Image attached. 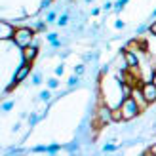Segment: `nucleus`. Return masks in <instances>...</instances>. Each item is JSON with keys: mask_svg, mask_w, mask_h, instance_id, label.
<instances>
[{"mask_svg": "<svg viewBox=\"0 0 156 156\" xmlns=\"http://www.w3.org/2000/svg\"><path fill=\"white\" fill-rule=\"evenodd\" d=\"M122 53H124V59H126V63H128V69H129V67H139V57H137L135 51L124 50Z\"/></svg>", "mask_w": 156, "mask_h": 156, "instance_id": "obj_9", "label": "nucleus"}, {"mask_svg": "<svg viewBox=\"0 0 156 156\" xmlns=\"http://www.w3.org/2000/svg\"><path fill=\"white\" fill-rule=\"evenodd\" d=\"M152 15H156V10H154V13H152Z\"/></svg>", "mask_w": 156, "mask_h": 156, "instance_id": "obj_26", "label": "nucleus"}, {"mask_svg": "<svg viewBox=\"0 0 156 156\" xmlns=\"http://www.w3.org/2000/svg\"><path fill=\"white\" fill-rule=\"evenodd\" d=\"M53 19H55V13H53V12H51V13L48 15V21H53Z\"/></svg>", "mask_w": 156, "mask_h": 156, "instance_id": "obj_23", "label": "nucleus"}, {"mask_svg": "<svg viewBox=\"0 0 156 156\" xmlns=\"http://www.w3.org/2000/svg\"><path fill=\"white\" fill-rule=\"evenodd\" d=\"M12 107H13V103H12V101H8V103H4V105H2V108H4V111H10Z\"/></svg>", "mask_w": 156, "mask_h": 156, "instance_id": "obj_13", "label": "nucleus"}, {"mask_svg": "<svg viewBox=\"0 0 156 156\" xmlns=\"http://www.w3.org/2000/svg\"><path fill=\"white\" fill-rule=\"evenodd\" d=\"M34 42V29L30 27H17L15 29V34H13V44L17 48H27Z\"/></svg>", "mask_w": 156, "mask_h": 156, "instance_id": "obj_1", "label": "nucleus"}, {"mask_svg": "<svg viewBox=\"0 0 156 156\" xmlns=\"http://www.w3.org/2000/svg\"><path fill=\"white\" fill-rule=\"evenodd\" d=\"M21 53H23V61H29V63H33V61L36 59V55H38V46L33 42L30 46L23 48V50H21Z\"/></svg>", "mask_w": 156, "mask_h": 156, "instance_id": "obj_8", "label": "nucleus"}, {"mask_svg": "<svg viewBox=\"0 0 156 156\" xmlns=\"http://www.w3.org/2000/svg\"><path fill=\"white\" fill-rule=\"evenodd\" d=\"M55 74H63V67H57L55 69Z\"/></svg>", "mask_w": 156, "mask_h": 156, "instance_id": "obj_21", "label": "nucleus"}, {"mask_svg": "<svg viewBox=\"0 0 156 156\" xmlns=\"http://www.w3.org/2000/svg\"><path fill=\"white\" fill-rule=\"evenodd\" d=\"M33 84H40V76H38V74L34 76V80H33Z\"/></svg>", "mask_w": 156, "mask_h": 156, "instance_id": "obj_24", "label": "nucleus"}, {"mask_svg": "<svg viewBox=\"0 0 156 156\" xmlns=\"http://www.w3.org/2000/svg\"><path fill=\"white\" fill-rule=\"evenodd\" d=\"M131 97H133V99L137 101V105H139V108H141V112H143L145 108L151 105L149 101L145 99V93H143V90H141V84H139V86H135V88L131 90Z\"/></svg>", "mask_w": 156, "mask_h": 156, "instance_id": "obj_6", "label": "nucleus"}, {"mask_svg": "<svg viewBox=\"0 0 156 156\" xmlns=\"http://www.w3.org/2000/svg\"><path fill=\"white\" fill-rule=\"evenodd\" d=\"M30 69H33V63H29V61H23V63L19 65V69L15 71V74H13V82L8 86V90H6V91H12V90H13V86H17L19 82L25 80V78L30 74Z\"/></svg>", "mask_w": 156, "mask_h": 156, "instance_id": "obj_3", "label": "nucleus"}, {"mask_svg": "<svg viewBox=\"0 0 156 156\" xmlns=\"http://www.w3.org/2000/svg\"><path fill=\"white\" fill-rule=\"evenodd\" d=\"M152 82L156 84V71H154V74H152Z\"/></svg>", "mask_w": 156, "mask_h": 156, "instance_id": "obj_25", "label": "nucleus"}, {"mask_svg": "<svg viewBox=\"0 0 156 156\" xmlns=\"http://www.w3.org/2000/svg\"><path fill=\"white\" fill-rule=\"evenodd\" d=\"M112 122H124V114H122L120 105L112 108Z\"/></svg>", "mask_w": 156, "mask_h": 156, "instance_id": "obj_10", "label": "nucleus"}, {"mask_svg": "<svg viewBox=\"0 0 156 156\" xmlns=\"http://www.w3.org/2000/svg\"><path fill=\"white\" fill-rule=\"evenodd\" d=\"M149 33H151L152 36H156V21H152V23H151V27H149Z\"/></svg>", "mask_w": 156, "mask_h": 156, "instance_id": "obj_11", "label": "nucleus"}, {"mask_svg": "<svg viewBox=\"0 0 156 156\" xmlns=\"http://www.w3.org/2000/svg\"><path fill=\"white\" fill-rule=\"evenodd\" d=\"M57 149H59V147H57V145H51V147H48V152H55Z\"/></svg>", "mask_w": 156, "mask_h": 156, "instance_id": "obj_18", "label": "nucleus"}, {"mask_svg": "<svg viewBox=\"0 0 156 156\" xmlns=\"http://www.w3.org/2000/svg\"><path fill=\"white\" fill-rule=\"evenodd\" d=\"M15 29L12 23L8 21H0V38L2 40H13V34H15Z\"/></svg>", "mask_w": 156, "mask_h": 156, "instance_id": "obj_7", "label": "nucleus"}, {"mask_svg": "<svg viewBox=\"0 0 156 156\" xmlns=\"http://www.w3.org/2000/svg\"><path fill=\"white\" fill-rule=\"evenodd\" d=\"M48 84H50V88H57V86H59V82L55 80V78H53V80H50Z\"/></svg>", "mask_w": 156, "mask_h": 156, "instance_id": "obj_16", "label": "nucleus"}, {"mask_svg": "<svg viewBox=\"0 0 156 156\" xmlns=\"http://www.w3.org/2000/svg\"><path fill=\"white\" fill-rule=\"evenodd\" d=\"M95 116H97V128H101V126H105V124L112 122V108L108 107L107 103H101L97 107Z\"/></svg>", "mask_w": 156, "mask_h": 156, "instance_id": "obj_4", "label": "nucleus"}, {"mask_svg": "<svg viewBox=\"0 0 156 156\" xmlns=\"http://www.w3.org/2000/svg\"><path fill=\"white\" fill-rule=\"evenodd\" d=\"M48 6H50V0H44V2H42V6H40V8H42V10H44V8H48Z\"/></svg>", "mask_w": 156, "mask_h": 156, "instance_id": "obj_20", "label": "nucleus"}, {"mask_svg": "<svg viewBox=\"0 0 156 156\" xmlns=\"http://www.w3.org/2000/svg\"><path fill=\"white\" fill-rule=\"evenodd\" d=\"M141 90H143V93H145V99L149 101V103L152 105V103H156V84L151 80V82H143L141 84Z\"/></svg>", "mask_w": 156, "mask_h": 156, "instance_id": "obj_5", "label": "nucleus"}, {"mask_svg": "<svg viewBox=\"0 0 156 156\" xmlns=\"http://www.w3.org/2000/svg\"><path fill=\"white\" fill-rule=\"evenodd\" d=\"M67 19H69V17H67V15H63V17H61V19H59L57 23H59V25H67Z\"/></svg>", "mask_w": 156, "mask_h": 156, "instance_id": "obj_17", "label": "nucleus"}, {"mask_svg": "<svg viewBox=\"0 0 156 156\" xmlns=\"http://www.w3.org/2000/svg\"><path fill=\"white\" fill-rule=\"evenodd\" d=\"M120 108H122V114H124V122H129V120H133L135 116L141 112V108H139L137 105V101L133 97H124L120 101Z\"/></svg>", "mask_w": 156, "mask_h": 156, "instance_id": "obj_2", "label": "nucleus"}, {"mask_svg": "<svg viewBox=\"0 0 156 156\" xmlns=\"http://www.w3.org/2000/svg\"><path fill=\"white\" fill-rule=\"evenodd\" d=\"M40 99L48 101V99H50V91H42V93H40Z\"/></svg>", "mask_w": 156, "mask_h": 156, "instance_id": "obj_14", "label": "nucleus"}, {"mask_svg": "<svg viewBox=\"0 0 156 156\" xmlns=\"http://www.w3.org/2000/svg\"><path fill=\"white\" fill-rule=\"evenodd\" d=\"M126 2H129V0H118V2H116V10H122V8L126 6Z\"/></svg>", "mask_w": 156, "mask_h": 156, "instance_id": "obj_12", "label": "nucleus"}, {"mask_svg": "<svg viewBox=\"0 0 156 156\" xmlns=\"http://www.w3.org/2000/svg\"><path fill=\"white\" fill-rule=\"evenodd\" d=\"M105 151H114V145H105Z\"/></svg>", "mask_w": 156, "mask_h": 156, "instance_id": "obj_22", "label": "nucleus"}, {"mask_svg": "<svg viewBox=\"0 0 156 156\" xmlns=\"http://www.w3.org/2000/svg\"><path fill=\"white\" fill-rule=\"evenodd\" d=\"M76 82H78V78H76V76H73V78H71V80H69V86H74Z\"/></svg>", "mask_w": 156, "mask_h": 156, "instance_id": "obj_19", "label": "nucleus"}, {"mask_svg": "<svg viewBox=\"0 0 156 156\" xmlns=\"http://www.w3.org/2000/svg\"><path fill=\"white\" fill-rule=\"evenodd\" d=\"M145 154H156V145H152L149 151H145Z\"/></svg>", "mask_w": 156, "mask_h": 156, "instance_id": "obj_15", "label": "nucleus"}]
</instances>
